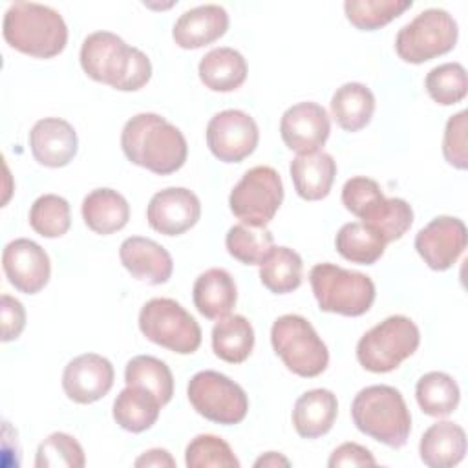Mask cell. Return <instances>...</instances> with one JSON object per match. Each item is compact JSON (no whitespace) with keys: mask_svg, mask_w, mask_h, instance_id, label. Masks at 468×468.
Returning <instances> with one entry per match:
<instances>
[{"mask_svg":"<svg viewBox=\"0 0 468 468\" xmlns=\"http://www.w3.org/2000/svg\"><path fill=\"white\" fill-rule=\"evenodd\" d=\"M283 201L280 174L267 165L247 170L229 196L230 212L247 225L265 227Z\"/></svg>","mask_w":468,"mask_h":468,"instance_id":"11","label":"cell"},{"mask_svg":"<svg viewBox=\"0 0 468 468\" xmlns=\"http://www.w3.org/2000/svg\"><path fill=\"white\" fill-rule=\"evenodd\" d=\"M335 247L342 258L358 265H373L386 250L384 239L362 221H351L340 227Z\"/></svg>","mask_w":468,"mask_h":468,"instance_id":"34","label":"cell"},{"mask_svg":"<svg viewBox=\"0 0 468 468\" xmlns=\"http://www.w3.org/2000/svg\"><path fill=\"white\" fill-rule=\"evenodd\" d=\"M254 347V329L243 314H227L212 327V349L229 364L245 362Z\"/></svg>","mask_w":468,"mask_h":468,"instance_id":"29","label":"cell"},{"mask_svg":"<svg viewBox=\"0 0 468 468\" xmlns=\"http://www.w3.org/2000/svg\"><path fill=\"white\" fill-rule=\"evenodd\" d=\"M428 95L441 106L461 102L468 91L466 69L459 62H444L428 71L424 80Z\"/></svg>","mask_w":468,"mask_h":468,"instance_id":"38","label":"cell"},{"mask_svg":"<svg viewBox=\"0 0 468 468\" xmlns=\"http://www.w3.org/2000/svg\"><path fill=\"white\" fill-rule=\"evenodd\" d=\"M291 179L296 194L305 201H320L329 196L335 176L336 163L327 152L298 154L289 166Z\"/></svg>","mask_w":468,"mask_h":468,"instance_id":"21","label":"cell"},{"mask_svg":"<svg viewBox=\"0 0 468 468\" xmlns=\"http://www.w3.org/2000/svg\"><path fill=\"white\" fill-rule=\"evenodd\" d=\"M185 464L188 468H239V461L229 442L210 433L196 435L186 444Z\"/></svg>","mask_w":468,"mask_h":468,"instance_id":"39","label":"cell"},{"mask_svg":"<svg viewBox=\"0 0 468 468\" xmlns=\"http://www.w3.org/2000/svg\"><path fill=\"white\" fill-rule=\"evenodd\" d=\"M415 397L422 413L430 417H446L459 406L461 391L448 373L430 371L417 380Z\"/></svg>","mask_w":468,"mask_h":468,"instance_id":"33","label":"cell"},{"mask_svg":"<svg viewBox=\"0 0 468 468\" xmlns=\"http://www.w3.org/2000/svg\"><path fill=\"white\" fill-rule=\"evenodd\" d=\"M271 344L285 367L298 377H318L329 364L327 346L311 322L300 314L276 318L271 327Z\"/></svg>","mask_w":468,"mask_h":468,"instance_id":"7","label":"cell"},{"mask_svg":"<svg viewBox=\"0 0 468 468\" xmlns=\"http://www.w3.org/2000/svg\"><path fill=\"white\" fill-rule=\"evenodd\" d=\"M413 5L411 0H346V18L360 31H375L400 16Z\"/></svg>","mask_w":468,"mask_h":468,"instance_id":"36","label":"cell"},{"mask_svg":"<svg viewBox=\"0 0 468 468\" xmlns=\"http://www.w3.org/2000/svg\"><path fill=\"white\" fill-rule=\"evenodd\" d=\"M2 267L9 283L24 294L40 292L51 276L48 252L27 238H16L4 247Z\"/></svg>","mask_w":468,"mask_h":468,"instance_id":"14","label":"cell"},{"mask_svg":"<svg viewBox=\"0 0 468 468\" xmlns=\"http://www.w3.org/2000/svg\"><path fill=\"white\" fill-rule=\"evenodd\" d=\"M139 329L154 344L177 355H192L201 346L196 318L172 298H152L139 313Z\"/></svg>","mask_w":468,"mask_h":468,"instance_id":"8","label":"cell"},{"mask_svg":"<svg viewBox=\"0 0 468 468\" xmlns=\"http://www.w3.org/2000/svg\"><path fill=\"white\" fill-rule=\"evenodd\" d=\"M192 300L199 314L208 320H219L234 309L238 302V289L230 272L212 267L201 272L192 287Z\"/></svg>","mask_w":468,"mask_h":468,"instance_id":"22","label":"cell"},{"mask_svg":"<svg viewBox=\"0 0 468 468\" xmlns=\"http://www.w3.org/2000/svg\"><path fill=\"white\" fill-rule=\"evenodd\" d=\"M466 128H468V113L461 110L452 115L444 126L442 135V155L453 168L466 170L468 168V152H466Z\"/></svg>","mask_w":468,"mask_h":468,"instance_id":"41","label":"cell"},{"mask_svg":"<svg viewBox=\"0 0 468 468\" xmlns=\"http://www.w3.org/2000/svg\"><path fill=\"white\" fill-rule=\"evenodd\" d=\"M161 402L143 388L126 386L113 400V419L115 422L132 433H141L150 430L161 411Z\"/></svg>","mask_w":468,"mask_h":468,"instance_id":"28","label":"cell"},{"mask_svg":"<svg viewBox=\"0 0 468 468\" xmlns=\"http://www.w3.org/2000/svg\"><path fill=\"white\" fill-rule=\"evenodd\" d=\"M115 371L112 362L97 353H84L68 362L62 373V389L77 404L101 400L113 386Z\"/></svg>","mask_w":468,"mask_h":468,"instance_id":"17","label":"cell"},{"mask_svg":"<svg viewBox=\"0 0 468 468\" xmlns=\"http://www.w3.org/2000/svg\"><path fill=\"white\" fill-rule=\"evenodd\" d=\"M122 267L139 282L150 285L166 283L174 271L170 252L157 241L143 236H130L119 247Z\"/></svg>","mask_w":468,"mask_h":468,"instance_id":"19","label":"cell"},{"mask_svg":"<svg viewBox=\"0 0 468 468\" xmlns=\"http://www.w3.org/2000/svg\"><path fill=\"white\" fill-rule=\"evenodd\" d=\"M186 397L201 417L225 426L239 424L249 411V397L243 388L212 369L199 371L188 380Z\"/></svg>","mask_w":468,"mask_h":468,"instance_id":"10","label":"cell"},{"mask_svg":"<svg viewBox=\"0 0 468 468\" xmlns=\"http://www.w3.org/2000/svg\"><path fill=\"white\" fill-rule=\"evenodd\" d=\"M420 344V331L404 314H393L366 331L356 344L358 364L371 373H389L410 358Z\"/></svg>","mask_w":468,"mask_h":468,"instance_id":"6","label":"cell"},{"mask_svg":"<svg viewBox=\"0 0 468 468\" xmlns=\"http://www.w3.org/2000/svg\"><path fill=\"white\" fill-rule=\"evenodd\" d=\"M29 148L37 163L48 168H60L73 161L79 150L75 128L58 117L37 121L29 132Z\"/></svg>","mask_w":468,"mask_h":468,"instance_id":"18","label":"cell"},{"mask_svg":"<svg viewBox=\"0 0 468 468\" xmlns=\"http://www.w3.org/2000/svg\"><path fill=\"white\" fill-rule=\"evenodd\" d=\"M121 148L126 159L157 176L177 172L188 155L183 132L157 113H137L121 132Z\"/></svg>","mask_w":468,"mask_h":468,"instance_id":"1","label":"cell"},{"mask_svg":"<svg viewBox=\"0 0 468 468\" xmlns=\"http://www.w3.org/2000/svg\"><path fill=\"white\" fill-rule=\"evenodd\" d=\"M260 141L256 121L241 110L218 112L207 124V146L223 163L249 157Z\"/></svg>","mask_w":468,"mask_h":468,"instance_id":"12","label":"cell"},{"mask_svg":"<svg viewBox=\"0 0 468 468\" xmlns=\"http://www.w3.org/2000/svg\"><path fill=\"white\" fill-rule=\"evenodd\" d=\"M137 468H141V466H170V468H174L176 466V461H174V457L166 452V450H163V448H152V450H148V452H144L141 457H137L135 459V463H133Z\"/></svg>","mask_w":468,"mask_h":468,"instance_id":"45","label":"cell"},{"mask_svg":"<svg viewBox=\"0 0 468 468\" xmlns=\"http://www.w3.org/2000/svg\"><path fill=\"white\" fill-rule=\"evenodd\" d=\"M225 247L234 260L245 265H260L272 250L274 238L267 227L238 223L229 229L225 236Z\"/></svg>","mask_w":468,"mask_h":468,"instance_id":"35","label":"cell"},{"mask_svg":"<svg viewBox=\"0 0 468 468\" xmlns=\"http://www.w3.org/2000/svg\"><path fill=\"white\" fill-rule=\"evenodd\" d=\"M309 283L320 311L342 316L366 314L377 294L367 274L335 263H316L309 271Z\"/></svg>","mask_w":468,"mask_h":468,"instance_id":"5","label":"cell"},{"mask_svg":"<svg viewBox=\"0 0 468 468\" xmlns=\"http://www.w3.org/2000/svg\"><path fill=\"white\" fill-rule=\"evenodd\" d=\"M331 133V121L318 102H298L287 108L280 121V135L285 146L296 154L318 152Z\"/></svg>","mask_w":468,"mask_h":468,"instance_id":"15","label":"cell"},{"mask_svg":"<svg viewBox=\"0 0 468 468\" xmlns=\"http://www.w3.org/2000/svg\"><path fill=\"white\" fill-rule=\"evenodd\" d=\"M466 225L453 216H437L415 236V250L433 271L450 269L466 249Z\"/></svg>","mask_w":468,"mask_h":468,"instance_id":"13","label":"cell"},{"mask_svg":"<svg viewBox=\"0 0 468 468\" xmlns=\"http://www.w3.org/2000/svg\"><path fill=\"white\" fill-rule=\"evenodd\" d=\"M29 225L42 238H60L71 227L69 203L57 194L37 197L29 208Z\"/></svg>","mask_w":468,"mask_h":468,"instance_id":"37","label":"cell"},{"mask_svg":"<svg viewBox=\"0 0 468 468\" xmlns=\"http://www.w3.org/2000/svg\"><path fill=\"white\" fill-rule=\"evenodd\" d=\"M291 463H289V459L287 457H283L282 453H278V452H267V453H263L261 457H258L256 461H254V466L256 468H261V466H271V468H274V466H289Z\"/></svg>","mask_w":468,"mask_h":468,"instance_id":"46","label":"cell"},{"mask_svg":"<svg viewBox=\"0 0 468 468\" xmlns=\"http://www.w3.org/2000/svg\"><path fill=\"white\" fill-rule=\"evenodd\" d=\"M82 219L90 230L101 236L113 234L126 227L130 205L113 188H95L82 199Z\"/></svg>","mask_w":468,"mask_h":468,"instance_id":"25","label":"cell"},{"mask_svg":"<svg viewBox=\"0 0 468 468\" xmlns=\"http://www.w3.org/2000/svg\"><path fill=\"white\" fill-rule=\"evenodd\" d=\"M351 419L358 431L389 448H402L411 431V415L402 393L386 384L360 389L351 402Z\"/></svg>","mask_w":468,"mask_h":468,"instance_id":"4","label":"cell"},{"mask_svg":"<svg viewBox=\"0 0 468 468\" xmlns=\"http://www.w3.org/2000/svg\"><path fill=\"white\" fill-rule=\"evenodd\" d=\"M419 453L430 468H452L464 459L466 433L452 420H439L422 433Z\"/></svg>","mask_w":468,"mask_h":468,"instance_id":"24","label":"cell"},{"mask_svg":"<svg viewBox=\"0 0 468 468\" xmlns=\"http://www.w3.org/2000/svg\"><path fill=\"white\" fill-rule=\"evenodd\" d=\"M457 37L459 29L453 16L444 9L430 7L399 29L395 51L404 62L422 64L452 51Z\"/></svg>","mask_w":468,"mask_h":468,"instance_id":"9","label":"cell"},{"mask_svg":"<svg viewBox=\"0 0 468 468\" xmlns=\"http://www.w3.org/2000/svg\"><path fill=\"white\" fill-rule=\"evenodd\" d=\"M80 66L95 80L119 91H137L152 77V62L139 48L112 31L90 33L80 46Z\"/></svg>","mask_w":468,"mask_h":468,"instance_id":"2","label":"cell"},{"mask_svg":"<svg viewBox=\"0 0 468 468\" xmlns=\"http://www.w3.org/2000/svg\"><path fill=\"white\" fill-rule=\"evenodd\" d=\"M197 73L205 88L212 91L238 90L249 73L245 57L234 48H214L199 60Z\"/></svg>","mask_w":468,"mask_h":468,"instance_id":"26","label":"cell"},{"mask_svg":"<svg viewBox=\"0 0 468 468\" xmlns=\"http://www.w3.org/2000/svg\"><path fill=\"white\" fill-rule=\"evenodd\" d=\"M375 112V95L362 82H346L331 97V113L346 132L366 128Z\"/></svg>","mask_w":468,"mask_h":468,"instance_id":"27","label":"cell"},{"mask_svg":"<svg viewBox=\"0 0 468 468\" xmlns=\"http://www.w3.org/2000/svg\"><path fill=\"white\" fill-rule=\"evenodd\" d=\"M2 35L13 49L35 58H53L68 44V26L62 15L37 2L11 4L4 15Z\"/></svg>","mask_w":468,"mask_h":468,"instance_id":"3","label":"cell"},{"mask_svg":"<svg viewBox=\"0 0 468 468\" xmlns=\"http://www.w3.org/2000/svg\"><path fill=\"white\" fill-rule=\"evenodd\" d=\"M377 459L373 453L356 442H344L333 450L329 455L327 466L329 468H342V466H375Z\"/></svg>","mask_w":468,"mask_h":468,"instance_id":"44","label":"cell"},{"mask_svg":"<svg viewBox=\"0 0 468 468\" xmlns=\"http://www.w3.org/2000/svg\"><path fill=\"white\" fill-rule=\"evenodd\" d=\"M0 322H2V342H11L20 336L26 327V309L24 305L9 296H0Z\"/></svg>","mask_w":468,"mask_h":468,"instance_id":"43","label":"cell"},{"mask_svg":"<svg viewBox=\"0 0 468 468\" xmlns=\"http://www.w3.org/2000/svg\"><path fill=\"white\" fill-rule=\"evenodd\" d=\"M338 413L336 395L329 389L316 388L300 395L292 408V426L303 439H318L325 435Z\"/></svg>","mask_w":468,"mask_h":468,"instance_id":"23","label":"cell"},{"mask_svg":"<svg viewBox=\"0 0 468 468\" xmlns=\"http://www.w3.org/2000/svg\"><path fill=\"white\" fill-rule=\"evenodd\" d=\"M364 225L375 230L384 243L400 239L413 223V208L406 199L382 196L358 218Z\"/></svg>","mask_w":468,"mask_h":468,"instance_id":"30","label":"cell"},{"mask_svg":"<svg viewBox=\"0 0 468 468\" xmlns=\"http://www.w3.org/2000/svg\"><path fill=\"white\" fill-rule=\"evenodd\" d=\"M86 464L84 450L79 441L68 433L55 431L37 448V468H82Z\"/></svg>","mask_w":468,"mask_h":468,"instance_id":"40","label":"cell"},{"mask_svg":"<svg viewBox=\"0 0 468 468\" xmlns=\"http://www.w3.org/2000/svg\"><path fill=\"white\" fill-rule=\"evenodd\" d=\"M303 263L296 250L289 247H272L260 263V280L274 294H287L302 285Z\"/></svg>","mask_w":468,"mask_h":468,"instance_id":"31","label":"cell"},{"mask_svg":"<svg viewBox=\"0 0 468 468\" xmlns=\"http://www.w3.org/2000/svg\"><path fill=\"white\" fill-rule=\"evenodd\" d=\"M382 196L384 194L380 185L375 179H369L364 176L351 177L342 186V203L356 218H360L364 210Z\"/></svg>","mask_w":468,"mask_h":468,"instance_id":"42","label":"cell"},{"mask_svg":"<svg viewBox=\"0 0 468 468\" xmlns=\"http://www.w3.org/2000/svg\"><path fill=\"white\" fill-rule=\"evenodd\" d=\"M199 218V197L183 186H168L155 192L146 208L148 225L165 236H179L190 230Z\"/></svg>","mask_w":468,"mask_h":468,"instance_id":"16","label":"cell"},{"mask_svg":"<svg viewBox=\"0 0 468 468\" xmlns=\"http://www.w3.org/2000/svg\"><path fill=\"white\" fill-rule=\"evenodd\" d=\"M126 386H137L152 393L161 406L168 404L174 395V375L170 367L152 356V355H137L128 360L124 369Z\"/></svg>","mask_w":468,"mask_h":468,"instance_id":"32","label":"cell"},{"mask_svg":"<svg viewBox=\"0 0 468 468\" xmlns=\"http://www.w3.org/2000/svg\"><path fill=\"white\" fill-rule=\"evenodd\" d=\"M229 29V13L218 4L192 7L179 15L172 38L183 49H199L221 38Z\"/></svg>","mask_w":468,"mask_h":468,"instance_id":"20","label":"cell"}]
</instances>
